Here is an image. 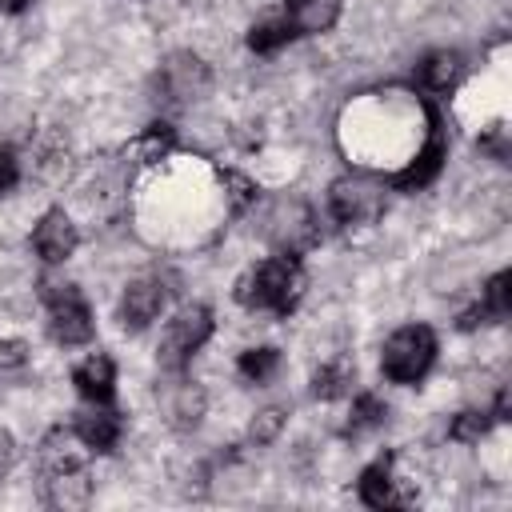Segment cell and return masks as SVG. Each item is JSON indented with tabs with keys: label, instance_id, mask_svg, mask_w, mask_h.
<instances>
[{
	"label": "cell",
	"instance_id": "cell-1",
	"mask_svg": "<svg viewBox=\"0 0 512 512\" xmlns=\"http://www.w3.org/2000/svg\"><path fill=\"white\" fill-rule=\"evenodd\" d=\"M304 296V268L296 252H276L236 280V300L252 312L288 316Z\"/></svg>",
	"mask_w": 512,
	"mask_h": 512
},
{
	"label": "cell",
	"instance_id": "cell-2",
	"mask_svg": "<svg viewBox=\"0 0 512 512\" xmlns=\"http://www.w3.org/2000/svg\"><path fill=\"white\" fill-rule=\"evenodd\" d=\"M432 364H436V332L428 324H404L380 348V372L392 384H420Z\"/></svg>",
	"mask_w": 512,
	"mask_h": 512
},
{
	"label": "cell",
	"instance_id": "cell-3",
	"mask_svg": "<svg viewBox=\"0 0 512 512\" xmlns=\"http://www.w3.org/2000/svg\"><path fill=\"white\" fill-rule=\"evenodd\" d=\"M40 300L48 308V332L56 344H88L96 332L92 308L84 300V292L68 280H40Z\"/></svg>",
	"mask_w": 512,
	"mask_h": 512
},
{
	"label": "cell",
	"instance_id": "cell-4",
	"mask_svg": "<svg viewBox=\"0 0 512 512\" xmlns=\"http://www.w3.org/2000/svg\"><path fill=\"white\" fill-rule=\"evenodd\" d=\"M208 336H212V308L208 304H184L160 336V364L168 372H180L208 344Z\"/></svg>",
	"mask_w": 512,
	"mask_h": 512
},
{
	"label": "cell",
	"instance_id": "cell-5",
	"mask_svg": "<svg viewBox=\"0 0 512 512\" xmlns=\"http://www.w3.org/2000/svg\"><path fill=\"white\" fill-rule=\"evenodd\" d=\"M424 112H428V136H424V148L412 156V164H408V168H400L396 176H388V184H392L396 192H416V188L432 184V180L440 176L444 160H448L444 120H440V112H436L432 104H424Z\"/></svg>",
	"mask_w": 512,
	"mask_h": 512
},
{
	"label": "cell",
	"instance_id": "cell-6",
	"mask_svg": "<svg viewBox=\"0 0 512 512\" xmlns=\"http://www.w3.org/2000/svg\"><path fill=\"white\" fill-rule=\"evenodd\" d=\"M328 208L340 224H372L384 212V188L364 176H340L328 188Z\"/></svg>",
	"mask_w": 512,
	"mask_h": 512
},
{
	"label": "cell",
	"instance_id": "cell-7",
	"mask_svg": "<svg viewBox=\"0 0 512 512\" xmlns=\"http://www.w3.org/2000/svg\"><path fill=\"white\" fill-rule=\"evenodd\" d=\"M160 92L172 100V104H188V100H200L208 88H212V72L208 64L196 56V52H172L164 64H160Z\"/></svg>",
	"mask_w": 512,
	"mask_h": 512
},
{
	"label": "cell",
	"instance_id": "cell-8",
	"mask_svg": "<svg viewBox=\"0 0 512 512\" xmlns=\"http://www.w3.org/2000/svg\"><path fill=\"white\" fill-rule=\"evenodd\" d=\"M76 244H80V232L64 208H48L40 216V224L32 228V248L44 264H64L76 252Z\"/></svg>",
	"mask_w": 512,
	"mask_h": 512
},
{
	"label": "cell",
	"instance_id": "cell-9",
	"mask_svg": "<svg viewBox=\"0 0 512 512\" xmlns=\"http://www.w3.org/2000/svg\"><path fill=\"white\" fill-rule=\"evenodd\" d=\"M164 300H168V288L160 280H152V276L132 280L124 288V296H120V324L128 332H144L164 312Z\"/></svg>",
	"mask_w": 512,
	"mask_h": 512
},
{
	"label": "cell",
	"instance_id": "cell-10",
	"mask_svg": "<svg viewBox=\"0 0 512 512\" xmlns=\"http://www.w3.org/2000/svg\"><path fill=\"white\" fill-rule=\"evenodd\" d=\"M72 432H76V440H80L88 452H112L116 440H120V432H124V416L112 408V400L88 404V408L76 416Z\"/></svg>",
	"mask_w": 512,
	"mask_h": 512
},
{
	"label": "cell",
	"instance_id": "cell-11",
	"mask_svg": "<svg viewBox=\"0 0 512 512\" xmlns=\"http://www.w3.org/2000/svg\"><path fill=\"white\" fill-rule=\"evenodd\" d=\"M512 312V272L508 268H500L484 288H480V300L468 308V312H460V320H456V328H480V324H496V320H504Z\"/></svg>",
	"mask_w": 512,
	"mask_h": 512
},
{
	"label": "cell",
	"instance_id": "cell-12",
	"mask_svg": "<svg viewBox=\"0 0 512 512\" xmlns=\"http://www.w3.org/2000/svg\"><path fill=\"white\" fill-rule=\"evenodd\" d=\"M356 492H360V500H364L368 508H376V512H388V508H404V504H408V496L400 492V480L392 476V456L372 460V464L360 472Z\"/></svg>",
	"mask_w": 512,
	"mask_h": 512
},
{
	"label": "cell",
	"instance_id": "cell-13",
	"mask_svg": "<svg viewBox=\"0 0 512 512\" xmlns=\"http://www.w3.org/2000/svg\"><path fill=\"white\" fill-rule=\"evenodd\" d=\"M72 384H76V392H80L88 404L112 400V388H116V364H112V356H104V352L84 356V360L72 368Z\"/></svg>",
	"mask_w": 512,
	"mask_h": 512
},
{
	"label": "cell",
	"instance_id": "cell-14",
	"mask_svg": "<svg viewBox=\"0 0 512 512\" xmlns=\"http://www.w3.org/2000/svg\"><path fill=\"white\" fill-rule=\"evenodd\" d=\"M284 20L292 24L296 36H316L328 32L340 20V0H288Z\"/></svg>",
	"mask_w": 512,
	"mask_h": 512
},
{
	"label": "cell",
	"instance_id": "cell-15",
	"mask_svg": "<svg viewBox=\"0 0 512 512\" xmlns=\"http://www.w3.org/2000/svg\"><path fill=\"white\" fill-rule=\"evenodd\" d=\"M76 432L72 428H52L44 440H40V464L48 476H60V472H72V468H84L80 452H76Z\"/></svg>",
	"mask_w": 512,
	"mask_h": 512
},
{
	"label": "cell",
	"instance_id": "cell-16",
	"mask_svg": "<svg viewBox=\"0 0 512 512\" xmlns=\"http://www.w3.org/2000/svg\"><path fill=\"white\" fill-rule=\"evenodd\" d=\"M460 72H464V60H460V52H452V48H436V52H428L424 60H420V84L428 88V92H448L456 80H460Z\"/></svg>",
	"mask_w": 512,
	"mask_h": 512
},
{
	"label": "cell",
	"instance_id": "cell-17",
	"mask_svg": "<svg viewBox=\"0 0 512 512\" xmlns=\"http://www.w3.org/2000/svg\"><path fill=\"white\" fill-rule=\"evenodd\" d=\"M352 384H356V364L348 356H336L312 372V396L316 400H340L352 392Z\"/></svg>",
	"mask_w": 512,
	"mask_h": 512
},
{
	"label": "cell",
	"instance_id": "cell-18",
	"mask_svg": "<svg viewBox=\"0 0 512 512\" xmlns=\"http://www.w3.org/2000/svg\"><path fill=\"white\" fill-rule=\"evenodd\" d=\"M204 408H208V396H204L200 384H176L168 392V400H164V412H168L172 428H196Z\"/></svg>",
	"mask_w": 512,
	"mask_h": 512
},
{
	"label": "cell",
	"instance_id": "cell-19",
	"mask_svg": "<svg viewBox=\"0 0 512 512\" xmlns=\"http://www.w3.org/2000/svg\"><path fill=\"white\" fill-rule=\"evenodd\" d=\"M48 500L60 504V508H84L92 500V480L84 476V468L48 476Z\"/></svg>",
	"mask_w": 512,
	"mask_h": 512
},
{
	"label": "cell",
	"instance_id": "cell-20",
	"mask_svg": "<svg viewBox=\"0 0 512 512\" xmlns=\"http://www.w3.org/2000/svg\"><path fill=\"white\" fill-rule=\"evenodd\" d=\"M292 36H296L292 24L284 20V12H276V16H264V20H256V24L248 28V48L260 52V56H268V52L284 48Z\"/></svg>",
	"mask_w": 512,
	"mask_h": 512
},
{
	"label": "cell",
	"instance_id": "cell-21",
	"mask_svg": "<svg viewBox=\"0 0 512 512\" xmlns=\"http://www.w3.org/2000/svg\"><path fill=\"white\" fill-rule=\"evenodd\" d=\"M388 420V404L376 396V392H360L352 400V412H348V424H344V436H364L372 428H380Z\"/></svg>",
	"mask_w": 512,
	"mask_h": 512
},
{
	"label": "cell",
	"instance_id": "cell-22",
	"mask_svg": "<svg viewBox=\"0 0 512 512\" xmlns=\"http://www.w3.org/2000/svg\"><path fill=\"white\" fill-rule=\"evenodd\" d=\"M276 368H280V352H276L272 344H264V348H248V352H240V360H236V372H240L248 384H264V380H272Z\"/></svg>",
	"mask_w": 512,
	"mask_h": 512
},
{
	"label": "cell",
	"instance_id": "cell-23",
	"mask_svg": "<svg viewBox=\"0 0 512 512\" xmlns=\"http://www.w3.org/2000/svg\"><path fill=\"white\" fill-rule=\"evenodd\" d=\"M172 148H176V132H172V124H148V128L136 136V144H132V152H136L144 164L164 160Z\"/></svg>",
	"mask_w": 512,
	"mask_h": 512
},
{
	"label": "cell",
	"instance_id": "cell-24",
	"mask_svg": "<svg viewBox=\"0 0 512 512\" xmlns=\"http://www.w3.org/2000/svg\"><path fill=\"white\" fill-rule=\"evenodd\" d=\"M488 428H492V412H484V408H464V412L452 416L448 436H452L456 444H480V440L488 436Z\"/></svg>",
	"mask_w": 512,
	"mask_h": 512
},
{
	"label": "cell",
	"instance_id": "cell-25",
	"mask_svg": "<svg viewBox=\"0 0 512 512\" xmlns=\"http://www.w3.org/2000/svg\"><path fill=\"white\" fill-rule=\"evenodd\" d=\"M280 428H284V408H264V412H256V420L248 424V440H252V444H272V440L280 436Z\"/></svg>",
	"mask_w": 512,
	"mask_h": 512
},
{
	"label": "cell",
	"instance_id": "cell-26",
	"mask_svg": "<svg viewBox=\"0 0 512 512\" xmlns=\"http://www.w3.org/2000/svg\"><path fill=\"white\" fill-rule=\"evenodd\" d=\"M220 180H224V188H228V200H232V212H244L252 200H256V184L244 176V172H220Z\"/></svg>",
	"mask_w": 512,
	"mask_h": 512
},
{
	"label": "cell",
	"instance_id": "cell-27",
	"mask_svg": "<svg viewBox=\"0 0 512 512\" xmlns=\"http://www.w3.org/2000/svg\"><path fill=\"white\" fill-rule=\"evenodd\" d=\"M28 364V344L24 340H0V372H16Z\"/></svg>",
	"mask_w": 512,
	"mask_h": 512
},
{
	"label": "cell",
	"instance_id": "cell-28",
	"mask_svg": "<svg viewBox=\"0 0 512 512\" xmlns=\"http://www.w3.org/2000/svg\"><path fill=\"white\" fill-rule=\"evenodd\" d=\"M16 180H20V160H16V152H12V148H0V196H4V192H12V188H16Z\"/></svg>",
	"mask_w": 512,
	"mask_h": 512
},
{
	"label": "cell",
	"instance_id": "cell-29",
	"mask_svg": "<svg viewBox=\"0 0 512 512\" xmlns=\"http://www.w3.org/2000/svg\"><path fill=\"white\" fill-rule=\"evenodd\" d=\"M12 464H16V440H12L8 428H0V476H4Z\"/></svg>",
	"mask_w": 512,
	"mask_h": 512
},
{
	"label": "cell",
	"instance_id": "cell-30",
	"mask_svg": "<svg viewBox=\"0 0 512 512\" xmlns=\"http://www.w3.org/2000/svg\"><path fill=\"white\" fill-rule=\"evenodd\" d=\"M508 412H512V392L500 388L496 400H492V420H508Z\"/></svg>",
	"mask_w": 512,
	"mask_h": 512
},
{
	"label": "cell",
	"instance_id": "cell-31",
	"mask_svg": "<svg viewBox=\"0 0 512 512\" xmlns=\"http://www.w3.org/2000/svg\"><path fill=\"white\" fill-rule=\"evenodd\" d=\"M36 0H0V12H8V16H20L24 8H32Z\"/></svg>",
	"mask_w": 512,
	"mask_h": 512
}]
</instances>
